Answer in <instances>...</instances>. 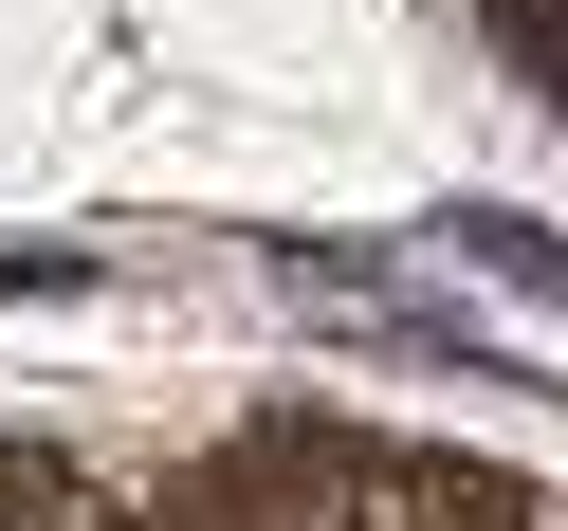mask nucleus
Listing matches in <instances>:
<instances>
[{
    "label": "nucleus",
    "instance_id": "f257e3e1",
    "mask_svg": "<svg viewBox=\"0 0 568 531\" xmlns=\"http://www.w3.org/2000/svg\"><path fill=\"white\" fill-rule=\"evenodd\" d=\"M458 257L514 275V294H568V238H550V221H495V202H458Z\"/></svg>",
    "mask_w": 568,
    "mask_h": 531
},
{
    "label": "nucleus",
    "instance_id": "f03ea898",
    "mask_svg": "<svg viewBox=\"0 0 568 531\" xmlns=\"http://www.w3.org/2000/svg\"><path fill=\"white\" fill-rule=\"evenodd\" d=\"M495 38H514V74L568 111V0H495Z\"/></svg>",
    "mask_w": 568,
    "mask_h": 531
}]
</instances>
